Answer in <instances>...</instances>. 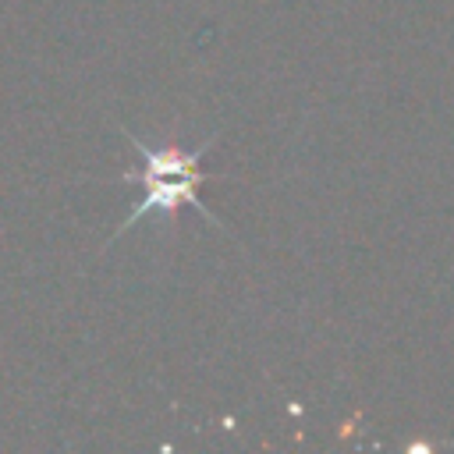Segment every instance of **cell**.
<instances>
[{
  "instance_id": "6da1fadb",
  "label": "cell",
  "mask_w": 454,
  "mask_h": 454,
  "mask_svg": "<svg viewBox=\"0 0 454 454\" xmlns=\"http://www.w3.org/2000/svg\"><path fill=\"white\" fill-rule=\"evenodd\" d=\"M121 135L135 145V153L145 160V167H142V188H145V195H142V202L121 220V227L114 231V238H121L124 231H131L142 216H149V213H156V216H170V213H177L181 206H195L206 220H213V227H220V231H227V223L199 199V184L202 181H209V174L199 167L202 163V156L216 145V138L220 135H213V138H206L199 149H181V145H149V142H142L138 135H131L128 128H121ZM110 238V241H114ZM106 241V245H110Z\"/></svg>"
}]
</instances>
